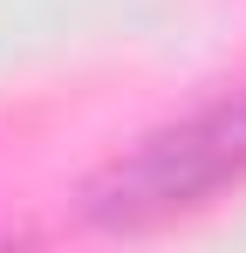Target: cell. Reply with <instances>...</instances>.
Instances as JSON below:
<instances>
[{
    "instance_id": "1",
    "label": "cell",
    "mask_w": 246,
    "mask_h": 253,
    "mask_svg": "<svg viewBox=\"0 0 246 253\" xmlns=\"http://www.w3.org/2000/svg\"><path fill=\"white\" fill-rule=\"evenodd\" d=\"M246 178V96H212L199 110L144 130L123 158L89 178L82 212L103 233H151L212 206Z\"/></svg>"
}]
</instances>
